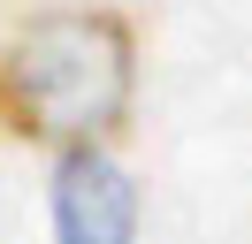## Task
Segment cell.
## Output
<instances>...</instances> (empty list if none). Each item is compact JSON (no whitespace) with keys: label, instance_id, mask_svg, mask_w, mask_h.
Returning a JSON list of instances; mask_svg holds the SVG:
<instances>
[{"label":"cell","instance_id":"cell-1","mask_svg":"<svg viewBox=\"0 0 252 244\" xmlns=\"http://www.w3.org/2000/svg\"><path fill=\"white\" fill-rule=\"evenodd\" d=\"M138 115V23L123 8H38L0 38V137L16 145H123Z\"/></svg>","mask_w":252,"mask_h":244},{"label":"cell","instance_id":"cell-2","mask_svg":"<svg viewBox=\"0 0 252 244\" xmlns=\"http://www.w3.org/2000/svg\"><path fill=\"white\" fill-rule=\"evenodd\" d=\"M54 237L62 244H138V183L115 145L54 152Z\"/></svg>","mask_w":252,"mask_h":244}]
</instances>
